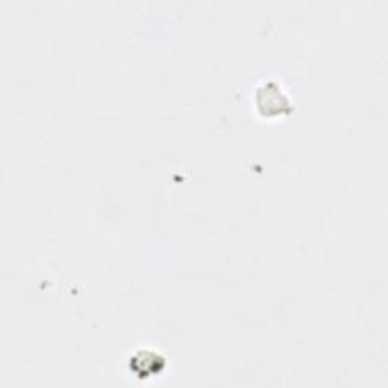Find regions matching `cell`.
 Returning <instances> with one entry per match:
<instances>
[{
  "label": "cell",
  "instance_id": "obj_1",
  "mask_svg": "<svg viewBox=\"0 0 388 388\" xmlns=\"http://www.w3.org/2000/svg\"><path fill=\"white\" fill-rule=\"evenodd\" d=\"M164 366V360L150 351H148V361H146V354L144 351L138 352L132 358V370L137 372L140 377H149L153 373H160L161 367Z\"/></svg>",
  "mask_w": 388,
  "mask_h": 388
}]
</instances>
